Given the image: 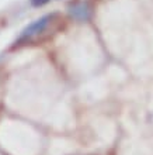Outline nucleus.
Returning a JSON list of instances; mask_svg holds the SVG:
<instances>
[{"instance_id":"3","label":"nucleus","mask_w":153,"mask_h":155,"mask_svg":"<svg viewBox=\"0 0 153 155\" xmlns=\"http://www.w3.org/2000/svg\"><path fill=\"white\" fill-rule=\"evenodd\" d=\"M49 0H31V4L34 6V7H41V6H44V4H46Z\"/></svg>"},{"instance_id":"2","label":"nucleus","mask_w":153,"mask_h":155,"mask_svg":"<svg viewBox=\"0 0 153 155\" xmlns=\"http://www.w3.org/2000/svg\"><path fill=\"white\" fill-rule=\"evenodd\" d=\"M69 14H70L75 20L84 21V20H87L90 16L89 6L86 3H75L69 7Z\"/></svg>"},{"instance_id":"1","label":"nucleus","mask_w":153,"mask_h":155,"mask_svg":"<svg viewBox=\"0 0 153 155\" xmlns=\"http://www.w3.org/2000/svg\"><path fill=\"white\" fill-rule=\"evenodd\" d=\"M49 20H51V17L49 16H45L42 17V18H40V20L34 21L32 24H30L27 28L23 31V34H21V37L23 38H28V37H32V35H35V34H40L44 31V28L48 25Z\"/></svg>"}]
</instances>
